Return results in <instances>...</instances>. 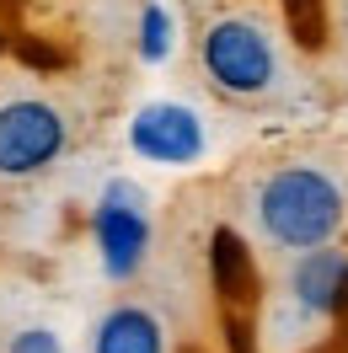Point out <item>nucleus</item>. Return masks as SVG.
Here are the masks:
<instances>
[{"label": "nucleus", "mask_w": 348, "mask_h": 353, "mask_svg": "<svg viewBox=\"0 0 348 353\" xmlns=\"http://www.w3.org/2000/svg\"><path fill=\"white\" fill-rule=\"evenodd\" d=\"M246 220L284 257L332 246L348 230V182L322 161H284L252 182Z\"/></svg>", "instance_id": "f257e3e1"}, {"label": "nucleus", "mask_w": 348, "mask_h": 353, "mask_svg": "<svg viewBox=\"0 0 348 353\" xmlns=\"http://www.w3.org/2000/svg\"><path fill=\"white\" fill-rule=\"evenodd\" d=\"M198 75L209 81L215 97L262 108L273 102L289 81V54H284L279 27L262 11H220L198 27Z\"/></svg>", "instance_id": "f03ea898"}, {"label": "nucleus", "mask_w": 348, "mask_h": 353, "mask_svg": "<svg viewBox=\"0 0 348 353\" xmlns=\"http://www.w3.org/2000/svg\"><path fill=\"white\" fill-rule=\"evenodd\" d=\"M151 199L134 176H113L108 188L91 203V246H97V263L108 284H129L134 273L151 257Z\"/></svg>", "instance_id": "7ed1b4c3"}, {"label": "nucleus", "mask_w": 348, "mask_h": 353, "mask_svg": "<svg viewBox=\"0 0 348 353\" xmlns=\"http://www.w3.org/2000/svg\"><path fill=\"white\" fill-rule=\"evenodd\" d=\"M70 150V118L48 97L0 102V182H32Z\"/></svg>", "instance_id": "20e7f679"}, {"label": "nucleus", "mask_w": 348, "mask_h": 353, "mask_svg": "<svg viewBox=\"0 0 348 353\" xmlns=\"http://www.w3.org/2000/svg\"><path fill=\"white\" fill-rule=\"evenodd\" d=\"M129 150L151 166H198L209 150V123L198 108L161 97L129 118Z\"/></svg>", "instance_id": "39448f33"}, {"label": "nucleus", "mask_w": 348, "mask_h": 353, "mask_svg": "<svg viewBox=\"0 0 348 353\" xmlns=\"http://www.w3.org/2000/svg\"><path fill=\"white\" fill-rule=\"evenodd\" d=\"M284 305L311 316L316 327L332 321L348 305V252L343 246L332 241V246H316V252H295L289 273H284Z\"/></svg>", "instance_id": "423d86ee"}, {"label": "nucleus", "mask_w": 348, "mask_h": 353, "mask_svg": "<svg viewBox=\"0 0 348 353\" xmlns=\"http://www.w3.org/2000/svg\"><path fill=\"white\" fill-rule=\"evenodd\" d=\"M86 353H172V327L145 300H118L91 321Z\"/></svg>", "instance_id": "0eeeda50"}, {"label": "nucleus", "mask_w": 348, "mask_h": 353, "mask_svg": "<svg viewBox=\"0 0 348 353\" xmlns=\"http://www.w3.org/2000/svg\"><path fill=\"white\" fill-rule=\"evenodd\" d=\"M134 48H139V59H145V65H166V59H172V48H177V22H172V11H166L161 0H151V6L139 11Z\"/></svg>", "instance_id": "6e6552de"}, {"label": "nucleus", "mask_w": 348, "mask_h": 353, "mask_svg": "<svg viewBox=\"0 0 348 353\" xmlns=\"http://www.w3.org/2000/svg\"><path fill=\"white\" fill-rule=\"evenodd\" d=\"M0 353H70V348H65V337H59L54 327L32 321V327H11V332H6Z\"/></svg>", "instance_id": "1a4fd4ad"}, {"label": "nucleus", "mask_w": 348, "mask_h": 353, "mask_svg": "<svg viewBox=\"0 0 348 353\" xmlns=\"http://www.w3.org/2000/svg\"><path fill=\"white\" fill-rule=\"evenodd\" d=\"M338 17H343V32H348V0H343V6H338Z\"/></svg>", "instance_id": "9d476101"}]
</instances>
